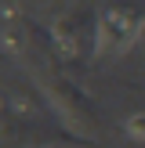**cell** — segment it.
<instances>
[{
    "mask_svg": "<svg viewBox=\"0 0 145 148\" xmlns=\"http://www.w3.org/2000/svg\"><path fill=\"white\" fill-rule=\"evenodd\" d=\"M47 87H51L55 105L62 108V116H65L69 123H80V127H91V123H94V105H91V98H87L76 83H69V79L55 76Z\"/></svg>",
    "mask_w": 145,
    "mask_h": 148,
    "instance_id": "1",
    "label": "cell"
},
{
    "mask_svg": "<svg viewBox=\"0 0 145 148\" xmlns=\"http://www.w3.org/2000/svg\"><path fill=\"white\" fill-rule=\"evenodd\" d=\"M130 29H134L130 11H105L98 25V51H123L134 36Z\"/></svg>",
    "mask_w": 145,
    "mask_h": 148,
    "instance_id": "2",
    "label": "cell"
}]
</instances>
